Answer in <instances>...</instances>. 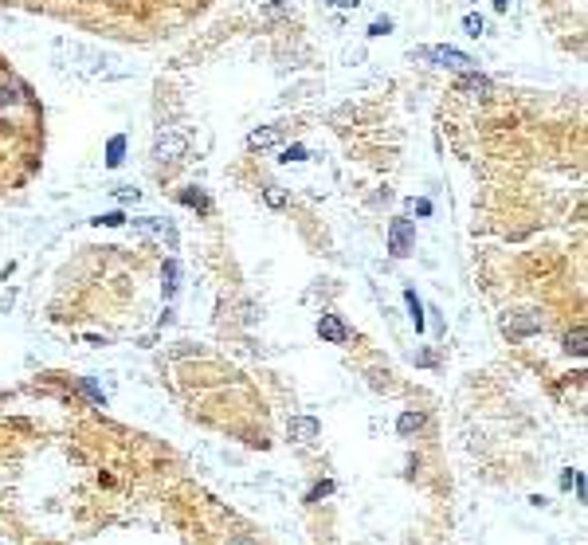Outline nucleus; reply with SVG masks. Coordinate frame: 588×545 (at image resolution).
Masks as SVG:
<instances>
[{"mask_svg":"<svg viewBox=\"0 0 588 545\" xmlns=\"http://www.w3.org/2000/svg\"><path fill=\"white\" fill-rule=\"evenodd\" d=\"M98 224H106V228H122V224H126V216H122V212H110V216H102Z\"/></svg>","mask_w":588,"mask_h":545,"instance_id":"obj_21","label":"nucleus"},{"mask_svg":"<svg viewBox=\"0 0 588 545\" xmlns=\"http://www.w3.org/2000/svg\"><path fill=\"white\" fill-rule=\"evenodd\" d=\"M388 376H392L388 369H369V385L377 388V392H384V388H388Z\"/></svg>","mask_w":588,"mask_h":545,"instance_id":"obj_16","label":"nucleus"},{"mask_svg":"<svg viewBox=\"0 0 588 545\" xmlns=\"http://www.w3.org/2000/svg\"><path fill=\"white\" fill-rule=\"evenodd\" d=\"M180 204H189V208H200V212H208V208H212V200H208V196L200 193V189H184V193H180Z\"/></svg>","mask_w":588,"mask_h":545,"instance_id":"obj_11","label":"nucleus"},{"mask_svg":"<svg viewBox=\"0 0 588 545\" xmlns=\"http://www.w3.org/2000/svg\"><path fill=\"white\" fill-rule=\"evenodd\" d=\"M330 490H334V483H318V486L310 490V495H306V502H318V498H325Z\"/></svg>","mask_w":588,"mask_h":545,"instance_id":"obj_20","label":"nucleus"},{"mask_svg":"<svg viewBox=\"0 0 588 545\" xmlns=\"http://www.w3.org/2000/svg\"><path fill=\"white\" fill-rule=\"evenodd\" d=\"M122 157H126V137L118 133V137H110V146H106V165L110 169H118Z\"/></svg>","mask_w":588,"mask_h":545,"instance_id":"obj_9","label":"nucleus"},{"mask_svg":"<svg viewBox=\"0 0 588 545\" xmlns=\"http://www.w3.org/2000/svg\"><path fill=\"white\" fill-rule=\"evenodd\" d=\"M278 142H283V130H278V126H263V130L247 133V146L252 149H271V146H278Z\"/></svg>","mask_w":588,"mask_h":545,"instance_id":"obj_6","label":"nucleus"},{"mask_svg":"<svg viewBox=\"0 0 588 545\" xmlns=\"http://www.w3.org/2000/svg\"><path fill=\"white\" fill-rule=\"evenodd\" d=\"M416 55H420V59H432V63H439V67H451V71H463V75L479 67V63L471 59L467 51H459V48H420Z\"/></svg>","mask_w":588,"mask_h":545,"instance_id":"obj_1","label":"nucleus"},{"mask_svg":"<svg viewBox=\"0 0 588 545\" xmlns=\"http://www.w3.org/2000/svg\"><path fill=\"white\" fill-rule=\"evenodd\" d=\"M388 251L397 255V259H404V255H412L416 251V224L412 220H392L388 224Z\"/></svg>","mask_w":588,"mask_h":545,"instance_id":"obj_2","label":"nucleus"},{"mask_svg":"<svg viewBox=\"0 0 588 545\" xmlns=\"http://www.w3.org/2000/svg\"><path fill=\"white\" fill-rule=\"evenodd\" d=\"M463 32L479 39L482 32H486V24H482V16H479V12H467V16H463Z\"/></svg>","mask_w":588,"mask_h":545,"instance_id":"obj_14","label":"nucleus"},{"mask_svg":"<svg viewBox=\"0 0 588 545\" xmlns=\"http://www.w3.org/2000/svg\"><path fill=\"white\" fill-rule=\"evenodd\" d=\"M318 338L330 341V345H341V341H349V326L337 314H322L318 318Z\"/></svg>","mask_w":588,"mask_h":545,"instance_id":"obj_4","label":"nucleus"},{"mask_svg":"<svg viewBox=\"0 0 588 545\" xmlns=\"http://www.w3.org/2000/svg\"><path fill=\"white\" fill-rule=\"evenodd\" d=\"M228 545H255V542H247V537H236V542H228Z\"/></svg>","mask_w":588,"mask_h":545,"instance_id":"obj_24","label":"nucleus"},{"mask_svg":"<svg viewBox=\"0 0 588 545\" xmlns=\"http://www.w3.org/2000/svg\"><path fill=\"white\" fill-rule=\"evenodd\" d=\"M267 204H271V208H283V204H287V193H283V189H278V184H271V189H267Z\"/></svg>","mask_w":588,"mask_h":545,"instance_id":"obj_18","label":"nucleus"},{"mask_svg":"<svg viewBox=\"0 0 588 545\" xmlns=\"http://www.w3.org/2000/svg\"><path fill=\"white\" fill-rule=\"evenodd\" d=\"M506 329H510L514 338H526V334H538V329H541V318H533V314H510Z\"/></svg>","mask_w":588,"mask_h":545,"instance_id":"obj_7","label":"nucleus"},{"mask_svg":"<svg viewBox=\"0 0 588 545\" xmlns=\"http://www.w3.org/2000/svg\"><path fill=\"white\" fill-rule=\"evenodd\" d=\"M388 32H392V20H388V16H384V20H372L369 24V36L377 39V36H388Z\"/></svg>","mask_w":588,"mask_h":545,"instance_id":"obj_19","label":"nucleus"},{"mask_svg":"<svg viewBox=\"0 0 588 545\" xmlns=\"http://www.w3.org/2000/svg\"><path fill=\"white\" fill-rule=\"evenodd\" d=\"M184 153H189V137H184V133H161V137H157V146H153V157L157 161H180L184 157Z\"/></svg>","mask_w":588,"mask_h":545,"instance_id":"obj_3","label":"nucleus"},{"mask_svg":"<svg viewBox=\"0 0 588 545\" xmlns=\"http://www.w3.org/2000/svg\"><path fill=\"white\" fill-rule=\"evenodd\" d=\"M494 8H498V12H506V8H510V0H494Z\"/></svg>","mask_w":588,"mask_h":545,"instance_id":"obj_23","label":"nucleus"},{"mask_svg":"<svg viewBox=\"0 0 588 545\" xmlns=\"http://www.w3.org/2000/svg\"><path fill=\"white\" fill-rule=\"evenodd\" d=\"M318 436H322V424H318L314 416H294V420H290V439H298V443H314Z\"/></svg>","mask_w":588,"mask_h":545,"instance_id":"obj_5","label":"nucleus"},{"mask_svg":"<svg viewBox=\"0 0 588 545\" xmlns=\"http://www.w3.org/2000/svg\"><path fill=\"white\" fill-rule=\"evenodd\" d=\"M565 350L576 353V357H585V326H576L569 338H565Z\"/></svg>","mask_w":588,"mask_h":545,"instance_id":"obj_13","label":"nucleus"},{"mask_svg":"<svg viewBox=\"0 0 588 545\" xmlns=\"http://www.w3.org/2000/svg\"><path fill=\"white\" fill-rule=\"evenodd\" d=\"M463 90H471V95H491V79H486V75H475V71H467L463 75Z\"/></svg>","mask_w":588,"mask_h":545,"instance_id":"obj_8","label":"nucleus"},{"mask_svg":"<svg viewBox=\"0 0 588 545\" xmlns=\"http://www.w3.org/2000/svg\"><path fill=\"white\" fill-rule=\"evenodd\" d=\"M306 157H310V153H306V146H287L278 161H283V165H290V161H306Z\"/></svg>","mask_w":588,"mask_h":545,"instance_id":"obj_17","label":"nucleus"},{"mask_svg":"<svg viewBox=\"0 0 588 545\" xmlns=\"http://www.w3.org/2000/svg\"><path fill=\"white\" fill-rule=\"evenodd\" d=\"M177 275H180V263H177V259H169V263H165V294H169V298H173V294H177Z\"/></svg>","mask_w":588,"mask_h":545,"instance_id":"obj_15","label":"nucleus"},{"mask_svg":"<svg viewBox=\"0 0 588 545\" xmlns=\"http://www.w3.org/2000/svg\"><path fill=\"white\" fill-rule=\"evenodd\" d=\"M133 224H137V228H142V231H161V224H157L153 216H145V220H133Z\"/></svg>","mask_w":588,"mask_h":545,"instance_id":"obj_22","label":"nucleus"},{"mask_svg":"<svg viewBox=\"0 0 588 545\" xmlns=\"http://www.w3.org/2000/svg\"><path fill=\"white\" fill-rule=\"evenodd\" d=\"M420 428H424V412H404V416L397 420V432H400V436H412V432H420Z\"/></svg>","mask_w":588,"mask_h":545,"instance_id":"obj_10","label":"nucleus"},{"mask_svg":"<svg viewBox=\"0 0 588 545\" xmlns=\"http://www.w3.org/2000/svg\"><path fill=\"white\" fill-rule=\"evenodd\" d=\"M404 303H408V310H412V326H416V334H424V306H420V298H416V291H404Z\"/></svg>","mask_w":588,"mask_h":545,"instance_id":"obj_12","label":"nucleus"}]
</instances>
